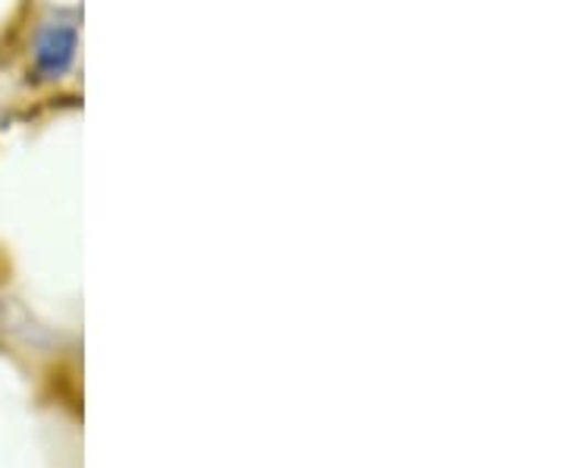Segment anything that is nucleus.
Returning a JSON list of instances; mask_svg holds the SVG:
<instances>
[{"label": "nucleus", "instance_id": "f257e3e1", "mask_svg": "<svg viewBox=\"0 0 565 468\" xmlns=\"http://www.w3.org/2000/svg\"><path fill=\"white\" fill-rule=\"evenodd\" d=\"M76 51H79V32L73 22H44L32 44L35 70L44 79H63L76 63Z\"/></svg>", "mask_w": 565, "mask_h": 468}]
</instances>
